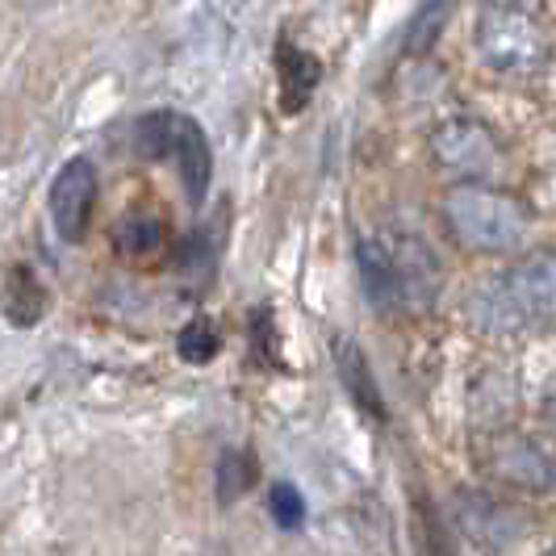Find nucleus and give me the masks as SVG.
<instances>
[{"instance_id": "1", "label": "nucleus", "mask_w": 556, "mask_h": 556, "mask_svg": "<svg viewBox=\"0 0 556 556\" xmlns=\"http://www.w3.org/2000/svg\"><path fill=\"white\" fill-rule=\"evenodd\" d=\"M469 318L485 334H523L556 327V255L535 251L498 277L481 280L469 298Z\"/></svg>"}, {"instance_id": "2", "label": "nucleus", "mask_w": 556, "mask_h": 556, "mask_svg": "<svg viewBox=\"0 0 556 556\" xmlns=\"http://www.w3.org/2000/svg\"><path fill=\"white\" fill-rule=\"evenodd\" d=\"M452 235L473 251H510L528 239V210L523 201L490 185L465 180L444 201Z\"/></svg>"}, {"instance_id": "3", "label": "nucleus", "mask_w": 556, "mask_h": 556, "mask_svg": "<svg viewBox=\"0 0 556 556\" xmlns=\"http://www.w3.org/2000/svg\"><path fill=\"white\" fill-rule=\"evenodd\" d=\"M477 51L494 72L531 76L548 59V29L519 4H490L477 17Z\"/></svg>"}, {"instance_id": "4", "label": "nucleus", "mask_w": 556, "mask_h": 556, "mask_svg": "<svg viewBox=\"0 0 556 556\" xmlns=\"http://www.w3.org/2000/svg\"><path fill=\"white\" fill-rule=\"evenodd\" d=\"M135 147L147 160L176 164L180 180H185V193L193 197V201L205 197L214 160H210V142H205V135H201V126H197L193 117L172 110L147 113V117L135 122Z\"/></svg>"}, {"instance_id": "5", "label": "nucleus", "mask_w": 556, "mask_h": 556, "mask_svg": "<svg viewBox=\"0 0 556 556\" xmlns=\"http://www.w3.org/2000/svg\"><path fill=\"white\" fill-rule=\"evenodd\" d=\"M92 205H97V164L76 155L59 167L51 185V223L63 243H84L92 226Z\"/></svg>"}, {"instance_id": "6", "label": "nucleus", "mask_w": 556, "mask_h": 556, "mask_svg": "<svg viewBox=\"0 0 556 556\" xmlns=\"http://www.w3.org/2000/svg\"><path fill=\"white\" fill-rule=\"evenodd\" d=\"M431 151L435 160L460 176H490L498 167V147H494V135L485 126H477L469 117H456V122H444L435 135H431Z\"/></svg>"}, {"instance_id": "7", "label": "nucleus", "mask_w": 556, "mask_h": 556, "mask_svg": "<svg viewBox=\"0 0 556 556\" xmlns=\"http://www.w3.org/2000/svg\"><path fill=\"white\" fill-rule=\"evenodd\" d=\"M393 260H397V277H402V298L406 306H427L435 302L440 293V280H444V268L435 260V251L427 248L415 235H397V243H390Z\"/></svg>"}, {"instance_id": "8", "label": "nucleus", "mask_w": 556, "mask_h": 556, "mask_svg": "<svg viewBox=\"0 0 556 556\" xmlns=\"http://www.w3.org/2000/svg\"><path fill=\"white\" fill-rule=\"evenodd\" d=\"M494 473L498 481L515 485V490H531V494H548L556 490V465L528 440H506L494 452Z\"/></svg>"}, {"instance_id": "9", "label": "nucleus", "mask_w": 556, "mask_h": 556, "mask_svg": "<svg viewBox=\"0 0 556 556\" xmlns=\"http://www.w3.org/2000/svg\"><path fill=\"white\" fill-rule=\"evenodd\" d=\"M356 264H361L364 298H368L372 306L377 309L406 306V298H402V277H397V260H393L390 243H381V239H361Z\"/></svg>"}, {"instance_id": "10", "label": "nucleus", "mask_w": 556, "mask_h": 556, "mask_svg": "<svg viewBox=\"0 0 556 556\" xmlns=\"http://www.w3.org/2000/svg\"><path fill=\"white\" fill-rule=\"evenodd\" d=\"M334 368H339V381L348 386L352 402L361 406L364 415L377 418V422H386V397H381V390H377L372 364L364 361V352L356 348V339H348V334L334 339Z\"/></svg>"}, {"instance_id": "11", "label": "nucleus", "mask_w": 556, "mask_h": 556, "mask_svg": "<svg viewBox=\"0 0 556 556\" xmlns=\"http://www.w3.org/2000/svg\"><path fill=\"white\" fill-rule=\"evenodd\" d=\"M42 314H47V289H42L38 273L26 264L9 268V277H4V318L13 327H34V323H42Z\"/></svg>"}, {"instance_id": "12", "label": "nucleus", "mask_w": 556, "mask_h": 556, "mask_svg": "<svg viewBox=\"0 0 556 556\" xmlns=\"http://www.w3.org/2000/svg\"><path fill=\"white\" fill-rule=\"evenodd\" d=\"M277 63H280V97H285V113H302V105L309 101V92H314V84L323 76V67H318V59L306 55V51H298V47H280L277 51Z\"/></svg>"}, {"instance_id": "13", "label": "nucleus", "mask_w": 556, "mask_h": 556, "mask_svg": "<svg viewBox=\"0 0 556 556\" xmlns=\"http://www.w3.org/2000/svg\"><path fill=\"white\" fill-rule=\"evenodd\" d=\"M176 352L185 364H210L223 352V334L210 318H193L185 331L176 334Z\"/></svg>"}, {"instance_id": "14", "label": "nucleus", "mask_w": 556, "mask_h": 556, "mask_svg": "<svg viewBox=\"0 0 556 556\" xmlns=\"http://www.w3.org/2000/svg\"><path fill=\"white\" fill-rule=\"evenodd\" d=\"M164 223L160 218H151V214H130L126 223L117 226V248L122 251H135V255H147V251H155L164 243Z\"/></svg>"}, {"instance_id": "15", "label": "nucleus", "mask_w": 556, "mask_h": 556, "mask_svg": "<svg viewBox=\"0 0 556 556\" xmlns=\"http://www.w3.org/2000/svg\"><path fill=\"white\" fill-rule=\"evenodd\" d=\"M268 510H273L277 528L293 531V528H302V519H306V498L298 494V485L273 481V485H268Z\"/></svg>"}, {"instance_id": "16", "label": "nucleus", "mask_w": 556, "mask_h": 556, "mask_svg": "<svg viewBox=\"0 0 556 556\" xmlns=\"http://www.w3.org/2000/svg\"><path fill=\"white\" fill-rule=\"evenodd\" d=\"M452 0H431L422 13L415 17V26H410V34H406V51H427L431 42H435V34H440V26L447 22V9Z\"/></svg>"}, {"instance_id": "17", "label": "nucleus", "mask_w": 556, "mask_h": 556, "mask_svg": "<svg viewBox=\"0 0 556 556\" xmlns=\"http://www.w3.org/2000/svg\"><path fill=\"white\" fill-rule=\"evenodd\" d=\"M218 494H223V502H235L243 490L251 485V465H243V456L239 452H226L223 465H218Z\"/></svg>"}, {"instance_id": "18", "label": "nucleus", "mask_w": 556, "mask_h": 556, "mask_svg": "<svg viewBox=\"0 0 556 556\" xmlns=\"http://www.w3.org/2000/svg\"><path fill=\"white\" fill-rule=\"evenodd\" d=\"M540 556H556V544H553V548H548V553H540Z\"/></svg>"}]
</instances>
